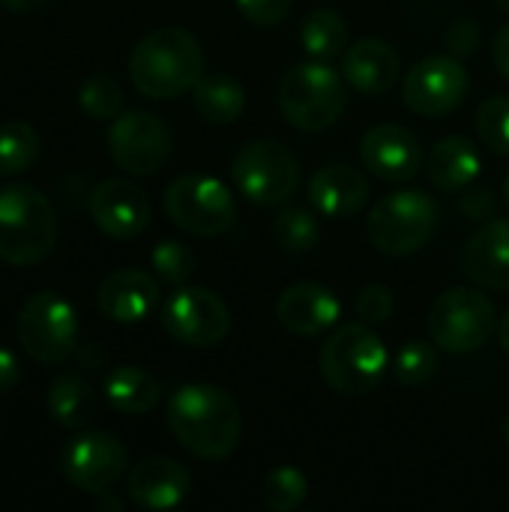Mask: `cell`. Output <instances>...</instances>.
Instances as JSON below:
<instances>
[{
  "label": "cell",
  "instance_id": "6da1fadb",
  "mask_svg": "<svg viewBox=\"0 0 509 512\" xmlns=\"http://www.w3.org/2000/svg\"><path fill=\"white\" fill-rule=\"evenodd\" d=\"M165 423L177 444L204 459H228L243 438V414L237 402L213 384H183L165 408Z\"/></svg>",
  "mask_w": 509,
  "mask_h": 512
},
{
  "label": "cell",
  "instance_id": "7a4b0ae2",
  "mask_svg": "<svg viewBox=\"0 0 509 512\" xmlns=\"http://www.w3.org/2000/svg\"><path fill=\"white\" fill-rule=\"evenodd\" d=\"M204 75L201 42L183 27H159L138 39L129 54V81L147 99L189 93Z\"/></svg>",
  "mask_w": 509,
  "mask_h": 512
},
{
  "label": "cell",
  "instance_id": "3957f363",
  "mask_svg": "<svg viewBox=\"0 0 509 512\" xmlns=\"http://www.w3.org/2000/svg\"><path fill=\"white\" fill-rule=\"evenodd\" d=\"M318 366L333 393L357 399V396H369L381 384L390 366V354L381 336L369 324L354 321V324H339L330 333V339L321 345Z\"/></svg>",
  "mask_w": 509,
  "mask_h": 512
},
{
  "label": "cell",
  "instance_id": "277c9868",
  "mask_svg": "<svg viewBox=\"0 0 509 512\" xmlns=\"http://www.w3.org/2000/svg\"><path fill=\"white\" fill-rule=\"evenodd\" d=\"M57 243V213L51 201L27 183L0 189V258L12 267H33Z\"/></svg>",
  "mask_w": 509,
  "mask_h": 512
},
{
  "label": "cell",
  "instance_id": "5b68a950",
  "mask_svg": "<svg viewBox=\"0 0 509 512\" xmlns=\"http://www.w3.org/2000/svg\"><path fill=\"white\" fill-rule=\"evenodd\" d=\"M279 111L300 132H327L348 108V81L321 60L297 63L279 81Z\"/></svg>",
  "mask_w": 509,
  "mask_h": 512
},
{
  "label": "cell",
  "instance_id": "8992f818",
  "mask_svg": "<svg viewBox=\"0 0 509 512\" xmlns=\"http://www.w3.org/2000/svg\"><path fill=\"white\" fill-rule=\"evenodd\" d=\"M438 228V207L420 189H399L384 195L366 216V237L369 243L390 258H405L435 237Z\"/></svg>",
  "mask_w": 509,
  "mask_h": 512
},
{
  "label": "cell",
  "instance_id": "52a82bcc",
  "mask_svg": "<svg viewBox=\"0 0 509 512\" xmlns=\"http://www.w3.org/2000/svg\"><path fill=\"white\" fill-rule=\"evenodd\" d=\"M231 177L237 192L255 207H282L300 189V162L276 138H258L237 150L231 159Z\"/></svg>",
  "mask_w": 509,
  "mask_h": 512
},
{
  "label": "cell",
  "instance_id": "ba28073f",
  "mask_svg": "<svg viewBox=\"0 0 509 512\" xmlns=\"http://www.w3.org/2000/svg\"><path fill=\"white\" fill-rule=\"evenodd\" d=\"M15 336L30 360L60 366L78 348V315L60 294L39 291L24 300L15 318Z\"/></svg>",
  "mask_w": 509,
  "mask_h": 512
},
{
  "label": "cell",
  "instance_id": "9c48e42d",
  "mask_svg": "<svg viewBox=\"0 0 509 512\" xmlns=\"http://www.w3.org/2000/svg\"><path fill=\"white\" fill-rule=\"evenodd\" d=\"M495 330L498 312L477 288H450L429 309V336L447 354H474Z\"/></svg>",
  "mask_w": 509,
  "mask_h": 512
},
{
  "label": "cell",
  "instance_id": "30bf717a",
  "mask_svg": "<svg viewBox=\"0 0 509 512\" xmlns=\"http://www.w3.org/2000/svg\"><path fill=\"white\" fill-rule=\"evenodd\" d=\"M165 213L177 228L195 237H219L237 222V201L231 189L210 174H180L165 189Z\"/></svg>",
  "mask_w": 509,
  "mask_h": 512
},
{
  "label": "cell",
  "instance_id": "8fae6325",
  "mask_svg": "<svg viewBox=\"0 0 509 512\" xmlns=\"http://www.w3.org/2000/svg\"><path fill=\"white\" fill-rule=\"evenodd\" d=\"M162 330L186 348H216L231 333V312L222 297L198 285H180L162 303Z\"/></svg>",
  "mask_w": 509,
  "mask_h": 512
},
{
  "label": "cell",
  "instance_id": "7c38bea8",
  "mask_svg": "<svg viewBox=\"0 0 509 512\" xmlns=\"http://www.w3.org/2000/svg\"><path fill=\"white\" fill-rule=\"evenodd\" d=\"M171 150L174 138L168 132V123L153 111H123L108 129L111 162L132 177H147L165 168Z\"/></svg>",
  "mask_w": 509,
  "mask_h": 512
},
{
  "label": "cell",
  "instance_id": "4fadbf2b",
  "mask_svg": "<svg viewBox=\"0 0 509 512\" xmlns=\"http://www.w3.org/2000/svg\"><path fill=\"white\" fill-rule=\"evenodd\" d=\"M471 78L459 57L453 54H429L411 66L402 81L405 105L420 117H447L468 96Z\"/></svg>",
  "mask_w": 509,
  "mask_h": 512
},
{
  "label": "cell",
  "instance_id": "5bb4252c",
  "mask_svg": "<svg viewBox=\"0 0 509 512\" xmlns=\"http://www.w3.org/2000/svg\"><path fill=\"white\" fill-rule=\"evenodd\" d=\"M129 468L126 447L111 432H81L60 453L63 477L90 495H102L117 486Z\"/></svg>",
  "mask_w": 509,
  "mask_h": 512
},
{
  "label": "cell",
  "instance_id": "9a60e30c",
  "mask_svg": "<svg viewBox=\"0 0 509 512\" xmlns=\"http://www.w3.org/2000/svg\"><path fill=\"white\" fill-rule=\"evenodd\" d=\"M87 210L93 225L111 240H132L150 225V198L126 177L96 183L87 198Z\"/></svg>",
  "mask_w": 509,
  "mask_h": 512
},
{
  "label": "cell",
  "instance_id": "2e32d148",
  "mask_svg": "<svg viewBox=\"0 0 509 512\" xmlns=\"http://www.w3.org/2000/svg\"><path fill=\"white\" fill-rule=\"evenodd\" d=\"M360 156L369 174L387 183H405L417 177V171L423 168L420 138L399 123L372 126L360 141Z\"/></svg>",
  "mask_w": 509,
  "mask_h": 512
},
{
  "label": "cell",
  "instance_id": "e0dca14e",
  "mask_svg": "<svg viewBox=\"0 0 509 512\" xmlns=\"http://www.w3.org/2000/svg\"><path fill=\"white\" fill-rule=\"evenodd\" d=\"M192 489V474L171 456H150L138 462L126 477L129 498L150 512H165L180 507Z\"/></svg>",
  "mask_w": 509,
  "mask_h": 512
},
{
  "label": "cell",
  "instance_id": "ac0fdd59",
  "mask_svg": "<svg viewBox=\"0 0 509 512\" xmlns=\"http://www.w3.org/2000/svg\"><path fill=\"white\" fill-rule=\"evenodd\" d=\"M276 318L288 333L309 339V336H321L339 324L342 303L330 288L315 285V282H300L279 294Z\"/></svg>",
  "mask_w": 509,
  "mask_h": 512
},
{
  "label": "cell",
  "instance_id": "d6986e66",
  "mask_svg": "<svg viewBox=\"0 0 509 512\" xmlns=\"http://www.w3.org/2000/svg\"><path fill=\"white\" fill-rule=\"evenodd\" d=\"M462 273L492 291H509V219L483 222L459 252Z\"/></svg>",
  "mask_w": 509,
  "mask_h": 512
},
{
  "label": "cell",
  "instance_id": "ffe728a7",
  "mask_svg": "<svg viewBox=\"0 0 509 512\" xmlns=\"http://www.w3.org/2000/svg\"><path fill=\"white\" fill-rule=\"evenodd\" d=\"M96 306L114 324H141L159 306V285L144 270H114L102 279Z\"/></svg>",
  "mask_w": 509,
  "mask_h": 512
},
{
  "label": "cell",
  "instance_id": "44dd1931",
  "mask_svg": "<svg viewBox=\"0 0 509 512\" xmlns=\"http://www.w3.org/2000/svg\"><path fill=\"white\" fill-rule=\"evenodd\" d=\"M342 75H345L348 87L369 93V96H378V93H387L399 81L402 60H399V51L387 39L363 36L345 48Z\"/></svg>",
  "mask_w": 509,
  "mask_h": 512
},
{
  "label": "cell",
  "instance_id": "7402d4cb",
  "mask_svg": "<svg viewBox=\"0 0 509 512\" xmlns=\"http://www.w3.org/2000/svg\"><path fill=\"white\" fill-rule=\"evenodd\" d=\"M309 204L330 216V219H348L354 213H360L369 201V180L363 177V171H357L348 162H333L318 168L309 177L306 186Z\"/></svg>",
  "mask_w": 509,
  "mask_h": 512
},
{
  "label": "cell",
  "instance_id": "603a6c76",
  "mask_svg": "<svg viewBox=\"0 0 509 512\" xmlns=\"http://www.w3.org/2000/svg\"><path fill=\"white\" fill-rule=\"evenodd\" d=\"M480 171H483V156H480V147L468 135L441 138L426 159V174L432 186L441 192L468 189L480 177Z\"/></svg>",
  "mask_w": 509,
  "mask_h": 512
},
{
  "label": "cell",
  "instance_id": "cb8c5ba5",
  "mask_svg": "<svg viewBox=\"0 0 509 512\" xmlns=\"http://www.w3.org/2000/svg\"><path fill=\"white\" fill-rule=\"evenodd\" d=\"M45 408L48 417L66 429V432H81L93 417H96V393L93 387L75 375V372H60L45 393Z\"/></svg>",
  "mask_w": 509,
  "mask_h": 512
},
{
  "label": "cell",
  "instance_id": "d4e9b609",
  "mask_svg": "<svg viewBox=\"0 0 509 512\" xmlns=\"http://www.w3.org/2000/svg\"><path fill=\"white\" fill-rule=\"evenodd\" d=\"M102 393L114 411L135 417L159 405L162 384L141 366H114L102 381Z\"/></svg>",
  "mask_w": 509,
  "mask_h": 512
},
{
  "label": "cell",
  "instance_id": "484cf974",
  "mask_svg": "<svg viewBox=\"0 0 509 512\" xmlns=\"http://www.w3.org/2000/svg\"><path fill=\"white\" fill-rule=\"evenodd\" d=\"M192 105L201 120L213 126H225L246 111V90L228 72L201 75V81L192 87Z\"/></svg>",
  "mask_w": 509,
  "mask_h": 512
},
{
  "label": "cell",
  "instance_id": "4316f807",
  "mask_svg": "<svg viewBox=\"0 0 509 512\" xmlns=\"http://www.w3.org/2000/svg\"><path fill=\"white\" fill-rule=\"evenodd\" d=\"M300 48L309 60L330 63L348 48V21L336 9H312L300 21Z\"/></svg>",
  "mask_w": 509,
  "mask_h": 512
},
{
  "label": "cell",
  "instance_id": "83f0119b",
  "mask_svg": "<svg viewBox=\"0 0 509 512\" xmlns=\"http://www.w3.org/2000/svg\"><path fill=\"white\" fill-rule=\"evenodd\" d=\"M270 234L276 240V246L282 252L291 255H306L318 246L321 240V222L309 207H297V204H282V210L276 213Z\"/></svg>",
  "mask_w": 509,
  "mask_h": 512
},
{
  "label": "cell",
  "instance_id": "f1b7e54d",
  "mask_svg": "<svg viewBox=\"0 0 509 512\" xmlns=\"http://www.w3.org/2000/svg\"><path fill=\"white\" fill-rule=\"evenodd\" d=\"M39 135L24 120H6L0 123V177L24 174L39 159Z\"/></svg>",
  "mask_w": 509,
  "mask_h": 512
},
{
  "label": "cell",
  "instance_id": "f546056e",
  "mask_svg": "<svg viewBox=\"0 0 509 512\" xmlns=\"http://www.w3.org/2000/svg\"><path fill=\"white\" fill-rule=\"evenodd\" d=\"M309 498V480L300 468L282 465L261 480V504L273 512H291Z\"/></svg>",
  "mask_w": 509,
  "mask_h": 512
},
{
  "label": "cell",
  "instance_id": "4dcf8cb0",
  "mask_svg": "<svg viewBox=\"0 0 509 512\" xmlns=\"http://www.w3.org/2000/svg\"><path fill=\"white\" fill-rule=\"evenodd\" d=\"M78 105L93 120H114L123 114V90L114 75L93 72L78 87Z\"/></svg>",
  "mask_w": 509,
  "mask_h": 512
},
{
  "label": "cell",
  "instance_id": "1f68e13d",
  "mask_svg": "<svg viewBox=\"0 0 509 512\" xmlns=\"http://www.w3.org/2000/svg\"><path fill=\"white\" fill-rule=\"evenodd\" d=\"M435 348L438 345L423 342V339L405 342L402 351L393 360V378L402 387H423V384H429L438 375V351Z\"/></svg>",
  "mask_w": 509,
  "mask_h": 512
},
{
  "label": "cell",
  "instance_id": "d6a6232c",
  "mask_svg": "<svg viewBox=\"0 0 509 512\" xmlns=\"http://www.w3.org/2000/svg\"><path fill=\"white\" fill-rule=\"evenodd\" d=\"M477 135L480 141L498 153V156H509V96L507 93H498V96H489L480 108H477Z\"/></svg>",
  "mask_w": 509,
  "mask_h": 512
},
{
  "label": "cell",
  "instance_id": "836d02e7",
  "mask_svg": "<svg viewBox=\"0 0 509 512\" xmlns=\"http://www.w3.org/2000/svg\"><path fill=\"white\" fill-rule=\"evenodd\" d=\"M150 264H153V273L168 285H186L189 276L195 273V255L180 240H159L153 246Z\"/></svg>",
  "mask_w": 509,
  "mask_h": 512
},
{
  "label": "cell",
  "instance_id": "e575fe53",
  "mask_svg": "<svg viewBox=\"0 0 509 512\" xmlns=\"http://www.w3.org/2000/svg\"><path fill=\"white\" fill-rule=\"evenodd\" d=\"M357 321L369 324V327H381L393 318L396 312V297L387 285H366L360 294H357Z\"/></svg>",
  "mask_w": 509,
  "mask_h": 512
},
{
  "label": "cell",
  "instance_id": "d590c367",
  "mask_svg": "<svg viewBox=\"0 0 509 512\" xmlns=\"http://www.w3.org/2000/svg\"><path fill=\"white\" fill-rule=\"evenodd\" d=\"M237 6L255 27H276L291 15L294 0H237Z\"/></svg>",
  "mask_w": 509,
  "mask_h": 512
},
{
  "label": "cell",
  "instance_id": "8d00e7d4",
  "mask_svg": "<svg viewBox=\"0 0 509 512\" xmlns=\"http://www.w3.org/2000/svg\"><path fill=\"white\" fill-rule=\"evenodd\" d=\"M444 42H447L453 57H474L480 42H483V30H480V24L474 18H459L444 33Z\"/></svg>",
  "mask_w": 509,
  "mask_h": 512
},
{
  "label": "cell",
  "instance_id": "74e56055",
  "mask_svg": "<svg viewBox=\"0 0 509 512\" xmlns=\"http://www.w3.org/2000/svg\"><path fill=\"white\" fill-rule=\"evenodd\" d=\"M459 204H462V213H465L471 222H489V219L495 216V207H498L492 189H474V192H468Z\"/></svg>",
  "mask_w": 509,
  "mask_h": 512
},
{
  "label": "cell",
  "instance_id": "f35d334b",
  "mask_svg": "<svg viewBox=\"0 0 509 512\" xmlns=\"http://www.w3.org/2000/svg\"><path fill=\"white\" fill-rule=\"evenodd\" d=\"M21 381V366L18 357L6 348H0V396H6L15 384Z\"/></svg>",
  "mask_w": 509,
  "mask_h": 512
},
{
  "label": "cell",
  "instance_id": "ab89813d",
  "mask_svg": "<svg viewBox=\"0 0 509 512\" xmlns=\"http://www.w3.org/2000/svg\"><path fill=\"white\" fill-rule=\"evenodd\" d=\"M492 60H495V69L509 81V21L495 33V42H492Z\"/></svg>",
  "mask_w": 509,
  "mask_h": 512
},
{
  "label": "cell",
  "instance_id": "60d3db41",
  "mask_svg": "<svg viewBox=\"0 0 509 512\" xmlns=\"http://www.w3.org/2000/svg\"><path fill=\"white\" fill-rule=\"evenodd\" d=\"M75 354H78L81 369H99L105 363V354H102V348L96 342H87V345L75 348Z\"/></svg>",
  "mask_w": 509,
  "mask_h": 512
},
{
  "label": "cell",
  "instance_id": "b9f144b4",
  "mask_svg": "<svg viewBox=\"0 0 509 512\" xmlns=\"http://www.w3.org/2000/svg\"><path fill=\"white\" fill-rule=\"evenodd\" d=\"M9 12H18V15H27V12H36L42 9L48 0H0Z\"/></svg>",
  "mask_w": 509,
  "mask_h": 512
},
{
  "label": "cell",
  "instance_id": "7bdbcfd3",
  "mask_svg": "<svg viewBox=\"0 0 509 512\" xmlns=\"http://www.w3.org/2000/svg\"><path fill=\"white\" fill-rule=\"evenodd\" d=\"M498 339H501V348H504V354L509 357V309H507V315L498 321Z\"/></svg>",
  "mask_w": 509,
  "mask_h": 512
},
{
  "label": "cell",
  "instance_id": "ee69618b",
  "mask_svg": "<svg viewBox=\"0 0 509 512\" xmlns=\"http://www.w3.org/2000/svg\"><path fill=\"white\" fill-rule=\"evenodd\" d=\"M99 510H123V504L111 495V489L108 492H102L99 495Z\"/></svg>",
  "mask_w": 509,
  "mask_h": 512
},
{
  "label": "cell",
  "instance_id": "f6af8a7d",
  "mask_svg": "<svg viewBox=\"0 0 509 512\" xmlns=\"http://www.w3.org/2000/svg\"><path fill=\"white\" fill-rule=\"evenodd\" d=\"M501 438H504V444L509 447V414L504 417V423H501Z\"/></svg>",
  "mask_w": 509,
  "mask_h": 512
},
{
  "label": "cell",
  "instance_id": "bcb514c9",
  "mask_svg": "<svg viewBox=\"0 0 509 512\" xmlns=\"http://www.w3.org/2000/svg\"><path fill=\"white\" fill-rule=\"evenodd\" d=\"M495 6H498L501 12H507L509 15V0H495Z\"/></svg>",
  "mask_w": 509,
  "mask_h": 512
},
{
  "label": "cell",
  "instance_id": "7dc6e473",
  "mask_svg": "<svg viewBox=\"0 0 509 512\" xmlns=\"http://www.w3.org/2000/svg\"><path fill=\"white\" fill-rule=\"evenodd\" d=\"M504 201H507V207H509V174H507V180H504Z\"/></svg>",
  "mask_w": 509,
  "mask_h": 512
}]
</instances>
